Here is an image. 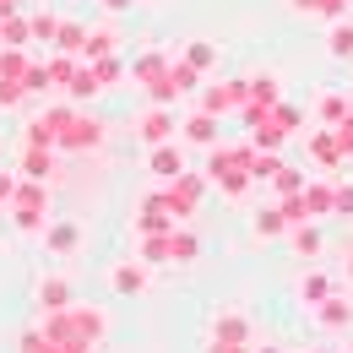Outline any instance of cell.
<instances>
[{"instance_id":"1","label":"cell","mask_w":353,"mask_h":353,"mask_svg":"<svg viewBox=\"0 0 353 353\" xmlns=\"http://www.w3.org/2000/svg\"><path fill=\"white\" fill-rule=\"evenodd\" d=\"M77 245V228L65 223V228H49V250H71Z\"/></svg>"}]
</instances>
